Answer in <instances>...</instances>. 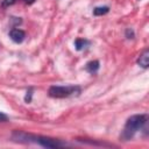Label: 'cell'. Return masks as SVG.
Instances as JSON below:
<instances>
[{"instance_id": "obj_3", "label": "cell", "mask_w": 149, "mask_h": 149, "mask_svg": "<svg viewBox=\"0 0 149 149\" xmlns=\"http://www.w3.org/2000/svg\"><path fill=\"white\" fill-rule=\"evenodd\" d=\"M34 142L43 146V147H47V148H61V147H64L66 146L64 142L57 140V139H52V137H48V136H36L34 135Z\"/></svg>"}, {"instance_id": "obj_9", "label": "cell", "mask_w": 149, "mask_h": 149, "mask_svg": "<svg viewBox=\"0 0 149 149\" xmlns=\"http://www.w3.org/2000/svg\"><path fill=\"white\" fill-rule=\"evenodd\" d=\"M16 0H2V7H9L15 3Z\"/></svg>"}, {"instance_id": "obj_11", "label": "cell", "mask_w": 149, "mask_h": 149, "mask_svg": "<svg viewBox=\"0 0 149 149\" xmlns=\"http://www.w3.org/2000/svg\"><path fill=\"white\" fill-rule=\"evenodd\" d=\"M126 36H127V38H133V37H134V33H133V30L127 29V30H126Z\"/></svg>"}, {"instance_id": "obj_1", "label": "cell", "mask_w": 149, "mask_h": 149, "mask_svg": "<svg viewBox=\"0 0 149 149\" xmlns=\"http://www.w3.org/2000/svg\"><path fill=\"white\" fill-rule=\"evenodd\" d=\"M147 121H148V116L146 114H135V115H132L125 127H123V132H122V139L125 140H129L134 136V134L142 129L146 125H147Z\"/></svg>"}, {"instance_id": "obj_7", "label": "cell", "mask_w": 149, "mask_h": 149, "mask_svg": "<svg viewBox=\"0 0 149 149\" xmlns=\"http://www.w3.org/2000/svg\"><path fill=\"white\" fill-rule=\"evenodd\" d=\"M87 45H88V41H86V40H84V38H77V40L74 41V47H76L77 50H83V49H85Z\"/></svg>"}, {"instance_id": "obj_4", "label": "cell", "mask_w": 149, "mask_h": 149, "mask_svg": "<svg viewBox=\"0 0 149 149\" xmlns=\"http://www.w3.org/2000/svg\"><path fill=\"white\" fill-rule=\"evenodd\" d=\"M9 37L12 38V41H14L15 43H21L24 37H26V33L19 28H13L9 31Z\"/></svg>"}, {"instance_id": "obj_2", "label": "cell", "mask_w": 149, "mask_h": 149, "mask_svg": "<svg viewBox=\"0 0 149 149\" xmlns=\"http://www.w3.org/2000/svg\"><path fill=\"white\" fill-rule=\"evenodd\" d=\"M49 95L52 98H68L74 94L80 93V87L74 85H66V86H51L48 91Z\"/></svg>"}, {"instance_id": "obj_5", "label": "cell", "mask_w": 149, "mask_h": 149, "mask_svg": "<svg viewBox=\"0 0 149 149\" xmlns=\"http://www.w3.org/2000/svg\"><path fill=\"white\" fill-rule=\"evenodd\" d=\"M137 64L144 69L148 68V65H149V50L148 49L143 50V52L140 55V57L137 58Z\"/></svg>"}, {"instance_id": "obj_6", "label": "cell", "mask_w": 149, "mask_h": 149, "mask_svg": "<svg viewBox=\"0 0 149 149\" xmlns=\"http://www.w3.org/2000/svg\"><path fill=\"white\" fill-rule=\"evenodd\" d=\"M85 69L90 73H95L98 71V69H99V62L98 61H91V62H88L86 64Z\"/></svg>"}, {"instance_id": "obj_12", "label": "cell", "mask_w": 149, "mask_h": 149, "mask_svg": "<svg viewBox=\"0 0 149 149\" xmlns=\"http://www.w3.org/2000/svg\"><path fill=\"white\" fill-rule=\"evenodd\" d=\"M34 1H35V0H24V2H26V3H28V5H30V3H33Z\"/></svg>"}, {"instance_id": "obj_8", "label": "cell", "mask_w": 149, "mask_h": 149, "mask_svg": "<svg viewBox=\"0 0 149 149\" xmlns=\"http://www.w3.org/2000/svg\"><path fill=\"white\" fill-rule=\"evenodd\" d=\"M108 10H109V8H108L107 6L95 7V8L93 9V14H94V15H97V16H99V15H104V14L108 13Z\"/></svg>"}, {"instance_id": "obj_10", "label": "cell", "mask_w": 149, "mask_h": 149, "mask_svg": "<svg viewBox=\"0 0 149 149\" xmlns=\"http://www.w3.org/2000/svg\"><path fill=\"white\" fill-rule=\"evenodd\" d=\"M8 120V116L6 114H3L2 112H0V122H6Z\"/></svg>"}]
</instances>
